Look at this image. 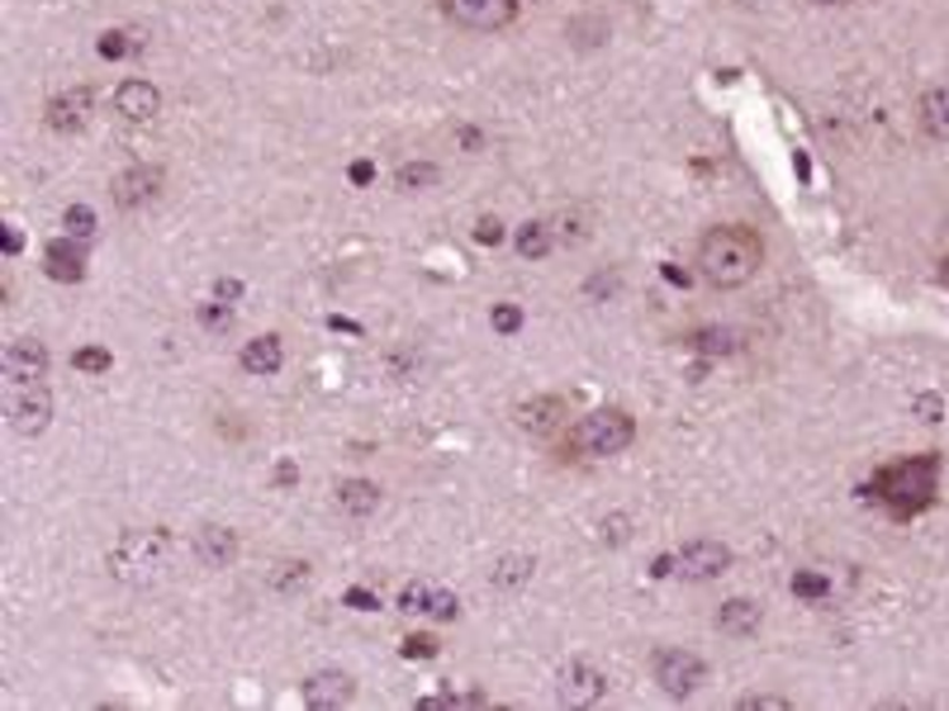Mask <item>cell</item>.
Returning <instances> with one entry per match:
<instances>
[{"label":"cell","instance_id":"39","mask_svg":"<svg viewBox=\"0 0 949 711\" xmlns=\"http://www.w3.org/2000/svg\"><path fill=\"white\" fill-rule=\"evenodd\" d=\"M347 602H351L357 612H376V608H380V598H376V593H366V589H351V593H347Z\"/></svg>","mask_w":949,"mask_h":711},{"label":"cell","instance_id":"18","mask_svg":"<svg viewBox=\"0 0 949 711\" xmlns=\"http://www.w3.org/2000/svg\"><path fill=\"white\" fill-rule=\"evenodd\" d=\"M43 271L52 280H62V284H77L86 276V257H81V247L77 238H58V242H48V252H43Z\"/></svg>","mask_w":949,"mask_h":711},{"label":"cell","instance_id":"30","mask_svg":"<svg viewBox=\"0 0 949 711\" xmlns=\"http://www.w3.org/2000/svg\"><path fill=\"white\" fill-rule=\"evenodd\" d=\"M62 228H67V238H91L96 233V213L86 204H72L62 213Z\"/></svg>","mask_w":949,"mask_h":711},{"label":"cell","instance_id":"4","mask_svg":"<svg viewBox=\"0 0 949 711\" xmlns=\"http://www.w3.org/2000/svg\"><path fill=\"white\" fill-rule=\"evenodd\" d=\"M167 545H171V537H167L162 527H152V531H124L119 545L110 550V574H119V579H152L157 569L167 564Z\"/></svg>","mask_w":949,"mask_h":711},{"label":"cell","instance_id":"14","mask_svg":"<svg viewBox=\"0 0 949 711\" xmlns=\"http://www.w3.org/2000/svg\"><path fill=\"white\" fill-rule=\"evenodd\" d=\"M157 110H162V96H157L152 81H124V86L114 91V114H119V119L148 123V119H157Z\"/></svg>","mask_w":949,"mask_h":711},{"label":"cell","instance_id":"29","mask_svg":"<svg viewBox=\"0 0 949 711\" xmlns=\"http://www.w3.org/2000/svg\"><path fill=\"white\" fill-rule=\"evenodd\" d=\"M72 365H77V370H86V375H104V370L114 365V356L104 351V347H81V351L72 356Z\"/></svg>","mask_w":949,"mask_h":711},{"label":"cell","instance_id":"33","mask_svg":"<svg viewBox=\"0 0 949 711\" xmlns=\"http://www.w3.org/2000/svg\"><path fill=\"white\" fill-rule=\"evenodd\" d=\"M793 593H798V598H812V602H817V598H826V593H831V583H826L821 574H812V569H802V574H793Z\"/></svg>","mask_w":949,"mask_h":711},{"label":"cell","instance_id":"3","mask_svg":"<svg viewBox=\"0 0 949 711\" xmlns=\"http://www.w3.org/2000/svg\"><path fill=\"white\" fill-rule=\"evenodd\" d=\"M631 441H637L631 413H622V408H593V413H585L570 427L566 451L585 455V460H608V455H622Z\"/></svg>","mask_w":949,"mask_h":711},{"label":"cell","instance_id":"35","mask_svg":"<svg viewBox=\"0 0 949 711\" xmlns=\"http://www.w3.org/2000/svg\"><path fill=\"white\" fill-rule=\"evenodd\" d=\"M200 323L204 328H228V323H233V309H228L223 299H209V304L200 309Z\"/></svg>","mask_w":949,"mask_h":711},{"label":"cell","instance_id":"9","mask_svg":"<svg viewBox=\"0 0 949 711\" xmlns=\"http://www.w3.org/2000/svg\"><path fill=\"white\" fill-rule=\"evenodd\" d=\"M10 427L20 437H39L48 418H52V399H48V389L43 384H20V389H10Z\"/></svg>","mask_w":949,"mask_h":711},{"label":"cell","instance_id":"1","mask_svg":"<svg viewBox=\"0 0 949 711\" xmlns=\"http://www.w3.org/2000/svg\"><path fill=\"white\" fill-rule=\"evenodd\" d=\"M765 266V242L746 223H722L698 242V276L717 284V290H741L760 276Z\"/></svg>","mask_w":949,"mask_h":711},{"label":"cell","instance_id":"45","mask_svg":"<svg viewBox=\"0 0 949 711\" xmlns=\"http://www.w3.org/2000/svg\"><path fill=\"white\" fill-rule=\"evenodd\" d=\"M945 228H949V219H945Z\"/></svg>","mask_w":949,"mask_h":711},{"label":"cell","instance_id":"16","mask_svg":"<svg viewBox=\"0 0 949 711\" xmlns=\"http://www.w3.org/2000/svg\"><path fill=\"white\" fill-rule=\"evenodd\" d=\"M566 418H570V408H566V399H556V394L532 399V403L518 408V427H522V432H532V437L556 432V427L566 422Z\"/></svg>","mask_w":949,"mask_h":711},{"label":"cell","instance_id":"38","mask_svg":"<svg viewBox=\"0 0 949 711\" xmlns=\"http://www.w3.org/2000/svg\"><path fill=\"white\" fill-rule=\"evenodd\" d=\"M474 242H503V223L499 219H480L474 223Z\"/></svg>","mask_w":949,"mask_h":711},{"label":"cell","instance_id":"7","mask_svg":"<svg viewBox=\"0 0 949 711\" xmlns=\"http://www.w3.org/2000/svg\"><path fill=\"white\" fill-rule=\"evenodd\" d=\"M675 569H679L683 579H698V583L722 579L727 569H731V550H727L722 541H712V537L683 541V545H679V555H675Z\"/></svg>","mask_w":949,"mask_h":711},{"label":"cell","instance_id":"22","mask_svg":"<svg viewBox=\"0 0 949 711\" xmlns=\"http://www.w3.org/2000/svg\"><path fill=\"white\" fill-rule=\"evenodd\" d=\"M917 114H921V129H926L930 138L949 142V86H936V91H926L921 104H917Z\"/></svg>","mask_w":949,"mask_h":711},{"label":"cell","instance_id":"27","mask_svg":"<svg viewBox=\"0 0 949 711\" xmlns=\"http://www.w3.org/2000/svg\"><path fill=\"white\" fill-rule=\"evenodd\" d=\"M399 190H428V186H437V167L432 162H409V167H399Z\"/></svg>","mask_w":949,"mask_h":711},{"label":"cell","instance_id":"2","mask_svg":"<svg viewBox=\"0 0 949 711\" xmlns=\"http://www.w3.org/2000/svg\"><path fill=\"white\" fill-rule=\"evenodd\" d=\"M936 484H940V455L926 451V455H907L898 465L878 470L869 493L878 503H888L898 518H911V512H921L936 498Z\"/></svg>","mask_w":949,"mask_h":711},{"label":"cell","instance_id":"28","mask_svg":"<svg viewBox=\"0 0 949 711\" xmlns=\"http://www.w3.org/2000/svg\"><path fill=\"white\" fill-rule=\"evenodd\" d=\"M423 711H456V707H485V692H442V698H423Z\"/></svg>","mask_w":949,"mask_h":711},{"label":"cell","instance_id":"44","mask_svg":"<svg viewBox=\"0 0 949 711\" xmlns=\"http://www.w3.org/2000/svg\"><path fill=\"white\" fill-rule=\"evenodd\" d=\"M812 6H846V0H812Z\"/></svg>","mask_w":949,"mask_h":711},{"label":"cell","instance_id":"34","mask_svg":"<svg viewBox=\"0 0 949 711\" xmlns=\"http://www.w3.org/2000/svg\"><path fill=\"white\" fill-rule=\"evenodd\" d=\"M551 233H556V242H585L589 228H585V219H579V213H566V219L551 223Z\"/></svg>","mask_w":949,"mask_h":711},{"label":"cell","instance_id":"12","mask_svg":"<svg viewBox=\"0 0 949 711\" xmlns=\"http://www.w3.org/2000/svg\"><path fill=\"white\" fill-rule=\"evenodd\" d=\"M399 612H423V617H442L451 621L456 612H461V602H456V593L447 589H437V583H403V593H399Z\"/></svg>","mask_w":949,"mask_h":711},{"label":"cell","instance_id":"17","mask_svg":"<svg viewBox=\"0 0 949 711\" xmlns=\"http://www.w3.org/2000/svg\"><path fill=\"white\" fill-rule=\"evenodd\" d=\"M196 560L209 569H228L238 560V537L228 527H200L196 531Z\"/></svg>","mask_w":949,"mask_h":711},{"label":"cell","instance_id":"25","mask_svg":"<svg viewBox=\"0 0 949 711\" xmlns=\"http://www.w3.org/2000/svg\"><path fill=\"white\" fill-rule=\"evenodd\" d=\"M532 569H537V560H527V555H503L495 569H489V579H495L499 589H518V583L532 579Z\"/></svg>","mask_w":949,"mask_h":711},{"label":"cell","instance_id":"36","mask_svg":"<svg viewBox=\"0 0 949 711\" xmlns=\"http://www.w3.org/2000/svg\"><path fill=\"white\" fill-rule=\"evenodd\" d=\"M437 654V640L432 635H409L403 640V660H432Z\"/></svg>","mask_w":949,"mask_h":711},{"label":"cell","instance_id":"5","mask_svg":"<svg viewBox=\"0 0 949 711\" xmlns=\"http://www.w3.org/2000/svg\"><path fill=\"white\" fill-rule=\"evenodd\" d=\"M650 673H656V683L670 692V698H689L708 683V664L698 660L693 650H679V645H665L650 654Z\"/></svg>","mask_w":949,"mask_h":711},{"label":"cell","instance_id":"6","mask_svg":"<svg viewBox=\"0 0 949 711\" xmlns=\"http://www.w3.org/2000/svg\"><path fill=\"white\" fill-rule=\"evenodd\" d=\"M442 14L470 33H495L518 20V0H442Z\"/></svg>","mask_w":949,"mask_h":711},{"label":"cell","instance_id":"8","mask_svg":"<svg viewBox=\"0 0 949 711\" xmlns=\"http://www.w3.org/2000/svg\"><path fill=\"white\" fill-rule=\"evenodd\" d=\"M0 370H6L10 389H20V384H43V380H48V347L33 342V337H20V342H10L6 356H0Z\"/></svg>","mask_w":949,"mask_h":711},{"label":"cell","instance_id":"32","mask_svg":"<svg viewBox=\"0 0 949 711\" xmlns=\"http://www.w3.org/2000/svg\"><path fill=\"white\" fill-rule=\"evenodd\" d=\"M741 711H793V698H779V692H750V698H741Z\"/></svg>","mask_w":949,"mask_h":711},{"label":"cell","instance_id":"43","mask_svg":"<svg viewBox=\"0 0 949 711\" xmlns=\"http://www.w3.org/2000/svg\"><path fill=\"white\" fill-rule=\"evenodd\" d=\"M940 284H945V290H949V257L940 261Z\"/></svg>","mask_w":949,"mask_h":711},{"label":"cell","instance_id":"24","mask_svg":"<svg viewBox=\"0 0 949 711\" xmlns=\"http://www.w3.org/2000/svg\"><path fill=\"white\" fill-rule=\"evenodd\" d=\"M689 347L702 351V356H731L736 347H741V337H736L731 328H698V332H689Z\"/></svg>","mask_w":949,"mask_h":711},{"label":"cell","instance_id":"31","mask_svg":"<svg viewBox=\"0 0 949 711\" xmlns=\"http://www.w3.org/2000/svg\"><path fill=\"white\" fill-rule=\"evenodd\" d=\"M129 52H138V39L124 33V29H110L100 39V58H129Z\"/></svg>","mask_w":949,"mask_h":711},{"label":"cell","instance_id":"10","mask_svg":"<svg viewBox=\"0 0 949 711\" xmlns=\"http://www.w3.org/2000/svg\"><path fill=\"white\" fill-rule=\"evenodd\" d=\"M157 190H162V171L157 167H129V171H119L114 186H110L119 209H143L157 200Z\"/></svg>","mask_w":949,"mask_h":711},{"label":"cell","instance_id":"41","mask_svg":"<svg viewBox=\"0 0 949 711\" xmlns=\"http://www.w3.org/2000/svg\"><path fill=\"white\" fill-rule=\"evenodd\" d=\"M214 290H219V299H238V294H242V284H238V280H219Z\"/></svg>","mask_w":949,"mask_h":711},{"label":"cell","instance_id":"15","mask_svg":"<svg viewBox=\"0 0 949 711\" xmlns=\"http://www.w3.org/2000/svg\"><path fill=\"white\" fill-rule=\"evenodd\" d=\"M304 702L309 707H319V711H332V707H347L351 698H357V683L347 679V673L338 669H328V673H313V679H304Z\"/></svg>","mask_w":949,"mask_h":711},{"label":"cell","instance_id":"19","mask_svg":"<svg viewBox=\"0 0 949 711\" xmlns=\"http://www.w3.org/2000/svg\"><path fill=\"white\" fill-rule=\"evenodd\" d=\"M280 365H286L280 337H252V342L242 347V370H248V375H276Z\"/></svg>","mask_w":949,"mask_h":711},{"label":"cell","instance_id":"40","mask_svg":"<svg viewBox=\"0 0 949 711\" xmlns=\"http://www.w3.org/2000/svg\"><path fill=\"white\" fill-rule=\"evenodd\" d=\"M917 413H926V422H936V418H940V399H936V394L917 399Z\"/></svg>","mask_w":949,"mask_h":711},{"label":"cell","instance_id":"21","mask_svg":"<svg viewBox=\"0 0 949 711\" xmlns=\"http://www.w3.org/2000/svg\"><path fill=\"white\" fill-rule=\"evenodd\" d=\"M717 631H722V635H755V631H760V608H755L750 598L722 602V612H717Z\"/></svg>","mask_w":949,"mask_h":711},{"label":"cell","instance_id":"37","mask_svg":"<svg viewBox=\"0 0 949 711\" xmlns=\"http://www.w3.org/2000/svg\"><path fill=\"white\" fill-rule=\"evenodd\" d=\"M518 328H522V309L518 304H499L495 309V332L508 337V332H518Z\"/></svg>","mask_w":949,"mask_h":711},{"label":"cell","instance_id":"11","mask_svg":"<svg viewBox=\"0 0 949 711\" xmlns=\"http://www.w3.org/2000/svg\"><path fill=\"white\" fill-rule=\"evenodd\" d=\"M608 698V673L593 669V664H570L560 673V702L570 707H593Z\"/></svg>","mask_w":949,"mask_h":711},{"label":"cell","instance_id":"23","mask_svg":"<svg viewBox=\"0 0 949 711\" xmlns=\"http://www.w3.org/2000/svg\"><path fill=\"white\" fill-rule=\"evenodd\" d=\"M556 247V233H551V223H522L518 228V257L522 261H541Z\"/></svg>","mask_w":949,"mask_h":711},{"label":"cell","instance_id":"42","mask_svg":"<svg viewBox=\"0 0 949 711\" xmlns=\"http://www.w3.org/2000/svg\"><path fill=\"white\" fill-rule=\"evenodd\" d=\"M371 176H376V171H371V162H357V167H351V181H357V186H366Z\"/></svg>","mask_w":949,"mask_h":711},{"label":"cell","instance_id":"13","mask_svg":"<svg viewBox=\"0 0 949 711\" xmlns=\"http://www.w3.org/2000/svg\"><path fill=\"white\" fill-rule=\"evenodd\" d=\"M43 119H48L52 133H77V129H86V119H91V91L81 86V91L52 96L48 110H43Z\"/></svg>","mask_w":949,"mask_h":711},{"label":"cell","instance_id":"26","mask_svg":"<svg viewBox=\"0 0 949 711\" xmlns=\"http://www.w3.org/2000/svg\"><path fill=\"white\" fill-rule=\"evenodd\" d=\"M267 583H271L276 593H294V589H304V583H309V564H304V560H280V564L271 569V574H267Z\"/></svg>","mask_w":949,"mask_h":711},{"label":"cell","instance_id":"20","mask_svg":"<svg viewBox=\"0 0 949 711\" xmlns=\"http://www.w3.org/2000/svg\"><path fill=\"white\" fill-rule=\"evenodd\" d=\"M338 508L347 512V518H371V512L380 508V484H371V479H342L338 484Z\"/></svg>","mask_w":949,"mask_h":711}]
</instances>
